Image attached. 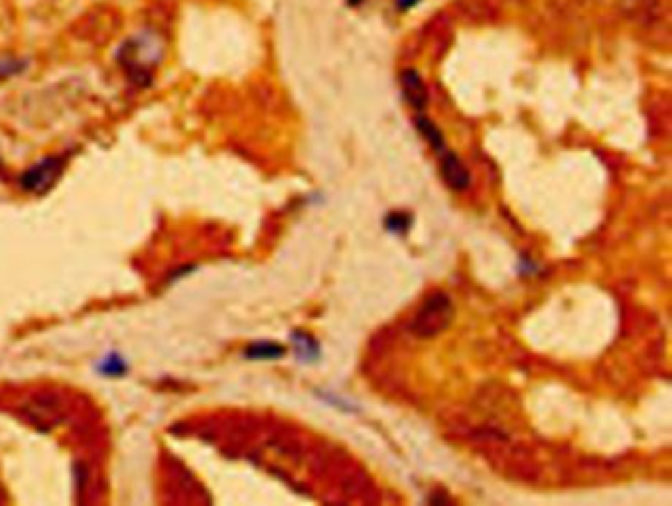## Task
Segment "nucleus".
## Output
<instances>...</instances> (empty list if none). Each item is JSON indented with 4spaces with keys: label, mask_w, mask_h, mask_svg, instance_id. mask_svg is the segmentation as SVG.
Listing matches in <instances>:
<instances>
[{
    "label": "nucleus",
    "mask_w": 672,
    "mask_h": 506,
    "mask_svg": "<svg viewBox=\"0 0 672 506\" xmlns=\"http://www.w3.org/2000/svg\"><path fill=\"white\" fill-rule=\"evenodd\" d=\"M400 85H402V93H405V99L416 111H422L424 107L428 105V89L424 85L422 75L415 71V69H406L400 75Z\"/></svg>",
    "instance_id": "20e7f679"
},
{
    "label": "nucleus",
    "mask_w": 672,
    "mask_h": 506,
    "mask_svg": "<svg viewBox=\"0 0 672 506\" xmlns=\"http://www.w3.org/2000/svg\"><path fill=\"white\" fill-rule=\"evenodd\" d=\"M453 317V305L448 294H432L412 322V333L418 337H436L448 329Z\"/></svg>",
    "instance_id": "f257e3e1"
},
{
    "label": "nucleus",
    "mask_w": 672,
    "mask_h": 506,
    "mask_svg": "<svg viewBox=\"0 0 672 506\" xmlns=\"http://www.w3.org/2000/svg\"><path fill=\"white\" fill-rule=\"evenodd\" d=\"M442 175L444 182L450 185L451 189H456V192H463V189H468L471 184L468 167L463 166V162H461L460 158L456 156V154H451V152H444Z\"/></svg>",
    "instance_id": "7ed1b4c3"
},
{
    "label": "nucleus",
    "mask_w": 672,
    "mask_h": 506,
    "mask_svg": "<svg viewBox=\"0 0 672 506\" xmlns=\"http://www.w3.org/2000/svg\"><path fill=\"white\" fill-rule=\"evenodd\" d=\"M416 129H418V132L422 134L424 139L428 140V144H430L436 152H444V146H446L444 134L440 132V129L434 124L432 120L426 119V117H418V119H416Z\"/></svg>",
    "instance_id": "6e6552de"
},
{
    "label": "nucleus",
    "mask_w": 672,
    "mask_h": 506,
    "mask_svg": "<svg viewBox=\"0 0 672 506\" xmlns=\"http://www.w3.org/2000/svg\"><path fill=\"white\" fill-rule=\"evenodd\" d=\"M97 370L105 378H122L129 372V363L120 357L119 353H109L107 357H103L97 365Z\"/></svg>",
    "instance_id": "0eeeda50"
},
{
    "label": "nucleus",
    "mask_w": 672,
    "mask_h": 506,
    "mask_svg": "<svg viewBox=\"0 0 672 506\" xmlns=\"http://www.w3.org/2000/svg\"><path fill=\"white\" fill-rule=\"evenodd\" d=\"M292 341H294L296 357L302 363H315L320 359V345H318L315 337L304 331H294L292 333Z\"/></svg>",
    "instance_id": "423d86ee"
},
{
    "label": "nucleus",
    "mask_w": 672,
    "mask_h": 506,
    "mask_svg": "<svg viewBox=\"0 0 672 506\" xmlns=\"http://www.w3.org/2000/svg\"><path fill=\"white\" fill-rule=\"evenodd\" d=\"M62 170H64V158H46L20 175V187L30 194H44L56 184Z\"/></svg>",
    "instance_id": "f03ea898"
},
{
    "label": "nucleus",
    "mask_w": 672,
    "mask_h": 506,
    "mask_svg": "<svg viewBox=\"0 0 672 506\" xmlns=\"http://www.w3.org/2000/svg\"><path fill=\"white\" fill-rule=\"evenodd\" d=\"M284 355V345L274 343V341H257V343H250L245 349V357L249 360H277L282 359Z\"/></svg>",
    "instance_id": "39448f33"
},
{
    "label": "nucleus",
    "mask_w": 672,
    "mask_h": 506,
    "mask_svg": "<svg viewBox=\"0 0 672 506\" xmlns=\"http://www.w3.org/2000/svg\"><path fill=\"white\" fill-rule=\"evenodd\" d=\"M412 225V215L405 211H393L385 217V229L395 235H405Z\"/></svg>",
    "instance_id": "1a4fd4ad"
}]
</instances>
